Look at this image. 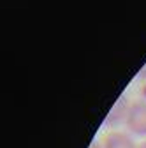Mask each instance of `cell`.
<instances>
[{"label": "cell", "mask_w": 146, "mask_h": 148, "mask_svg": "<svg viewBox=\"0 0 146 148\" xmlns=\"http://www.w3.org/2000/svg\"><path fill=\"white\" fill-rule=\"evenodd\" d=\"M127 131L132 136L146 138V101H134L125 118Z\"/></svg>", "instance_id": "obj_1"}, {"label": "cell", "mask_w": 146, "mask_h": 148, "mask_svg": "<svg viewBox=\"0 0 146 148\" xmlns=\"http://www.w3.org/2000/svg\"><path fill=\"white\" fill-rule=\"evenodd\" d=\"M102 146L104 148H139V145H136L132 134L121 132V131L107 132L102 139Z\"/></svg>", "instance_id": "obj_2"}, {"label": "cell", "mask_w": 146, "mask_h": 148, "mask_svg": "<svg viewBox=\"0 0 146 148\" xmlns=\"http://www.w3.org/2000/svg\"><path fill=\"white\" fill-rule=\"evenodd\" d=\"M129 102H127V97L125 95H121L116 102H115V106H113V109L109 111V115H107V118H106V127H116V125H120L121 122H125V118H127V113H129Z\"/></svg>", "instance_id": "obj_3"}, {"label": "cell", "mask_w": 146, "mask_h": 148, "mask_svg": "<svg viewBox=\"0 0 146 148\" xmlns=\"http://www.w3.org/2000/svg\"><path fill=\"white\" fill-rule=\"evenodd\" d=\"M88 148H104V146H102V143H99V141H92V145H90Z\"/></svg>", "instance_id": "obj_4"}, {"label": "cell", "mask_w": 146, "mask_h": 148, "mask_svg": "<svg viewBox=\"0 0 146 148\" xmlns=\"http://www.w3.org/2000/svg\"><path fill=\"white\" fill-rule=\"evenodd\" d=\"M139 148H146V139H144V141H143V143L139 145Z\"/></svg>", "instance_id": "obj_5"}, {"label": "cell", "mask_w": 146, "mask_h": 148, "mask_svg": "<svg viewBox=\"0 0 146 148\" xmlns=\"http://www.w3.org/2000/svg\"><path fill=\"white\" fill-rule=\"evenodd\" d=\"M144 78H146V71H144Z\"/></svg>", "instance_id": "obj_6"}]
</instances>
